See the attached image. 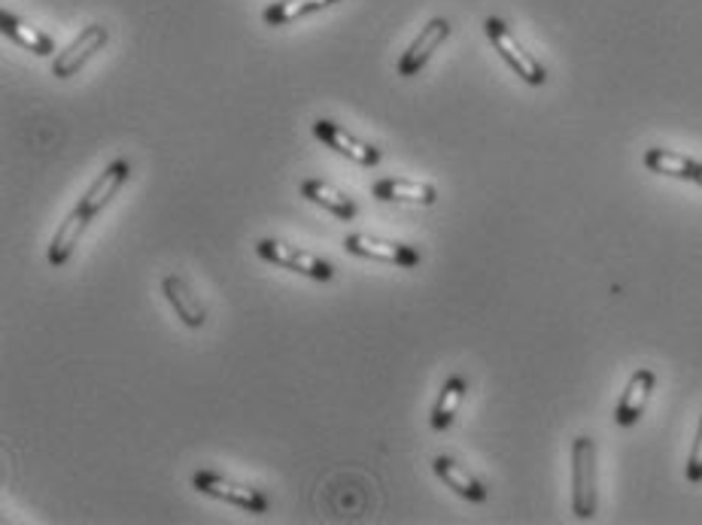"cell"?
I'll use <instances>...</instances> for the list:
<instances>
[{"label": "cell", "instance_id": "13", "mask_svg": "<svg viewBox=\"0 0 702 525\" xmlns=\"http://www.w3.org/2000/svg\"><path fill=\"white\" fill-rule=\"evenodd\" d=\"M88 222H92V216H88L86 210H79V207H74V213L62 222V228L55 232V237H52V244H50L52 268H62L64 261L71 258V253H74L76 244H79V237H83V232L88 228Z\"/></svg>", "mask_w": 702, "mask_h": 525}, {"label": "cell", "instance_id": "8", "mask_svg": "<svg viewBox=\"0 0 702 525\" xmlns=\"http://www.w3.org/2000/svg\"><path fill=\"white\" fill-rule=\"evenodd\" d=\"M450 22L447 19H432L429 25L419 31V38L407 46V52L398 58V76H417L426 62L432 58V52L442 46L444 40L450 38Z\"/></svg>", "mask_w": 702, "mask_h": 525}, {"label": "cell", "instance_id": "19", "mask_svg": "<svg viewBox=\"0 0 702 525\" xmlns=\"http://www.w3.org/2000/svg\"><path fill=\"white\" fill-rule=\"evenodd\" d=\"M645 168L653 173H663V176L688 180L690 168H693V159L678 156V152H669V149H648V152H645Z\"/></svg>", "mask_w": 702, "mask_h": 525}, {"label": "cell", "instance_id": "3", "mask_svg": "<svg viewBox=\"0 0 702 525\" xmlns=\"http://www.w3.org/2000/svg\"><path fill=\"white\" fill-rule=\"evenodd\" d=\"M192 486L198 492L210 495V499H220L247 513H268V507H272L268 495H262L259 489L247 486V483H237V480H228V476L222 474H213V471H198L192 476Z\"/></svg>", "mask_w": 702, "mask_h": 525}, {"label": "cell", "instance_id": "21", "mask_svg": "<svg viewBox=\"0 0 702 525\" xmlns=\"http://www.w3.org/2000/svg\"><path fill=\"white\" fill-rule=\"evenodd\" d=\"M688 180H693V183L702 185V161H693V168H690Z\"/></svg>", "mask_w": 702, "mask_h": 525}, {"label": "cell", "instance_id": "2", "mask_svg": "<svg viewBox=\"0 0 702 525\" xmlns=\"http://www.w3.org/2000/svg\"><path fill=\"white\" fill-rule=\"evenodd\" d=\"M483 31H487V38L493 40L496 52L506 58L508 67H511L523 83H530V86H544V83H547V71H544V64L539 62V58H532L530 52L520 46L502 19H487Z\"/></svg>", "mask_w": 702, "mask_h": 525}, {"label": "cell", "instance_id": "11", "mask_svg": "<svg viewBox=\"0 0 702 525\" xmlns=\"http://www.w3.org/2000/svg\"><path fill=\"white\" fill-rule=\"evenodd\" d=\"M371 195L377 201H393V204H414V207H432L438 201V192L429 183H417V180H398V176H386L371 185Z\"/></svg>", "mask_w": 702, "mask_h": 525}, {"label": "cell", "instance_id": "9", "mask_svg": "<svg viewBox=\"0 0 702 525\" xmlns=\"http://www.w3.org/2000/svg\"><path fill=\"white\" fill-rule=\"evenodd\" d=\"M128 176H131V164H128L125 159H116L113 164H107V168H104V173H100L98 180L92 183V189H88L86 195H83V201H79L76 207L86 210L88 216L95 219L100 210L107 207L113 197H116V192H119V189L128 183Z\"/></svg>", "mask_w": 702, "mask_h": 525}, {"label": "cell", "instance_id": "5", "mask_svg": "<svg viewBox=\"0 0 702 525\" xmlns=\"http://www.w3.org/2000/svg\"><path fill=\"white\" fill-rule=\"evenodd\" d=\"M344 249L353 256L371 258V261H386V265H398V268H417L423 256L414 246L395 244V240H383V237H371V234H347Z\"/></svg>", "mask_w": 702, "mask_h": 525}, {"label": "cell", "instance_id": "12", "mask_svg": "<svg viewBox=\"0 0 702 525\" xmlns=\"http://www.w3.org/2000/svg\"><path fill=\"white\" fill-rule=\"evenodd\" d=\"M651 392H653V371L639 367V371L629 377L627 392H624V398H620V404H617V410H615L617 426H624V428L636 426V422H639V416L645 414V404H648V398H651Z\"/></svg>", "mask_w": 702, "mask_h": 525}, {"label": "cell", "instance_id": "20", "mask_svg": "<svg viewBox=\"0 0 702 525\" xmlns=\"http://www.w3.org/2000/svg\"><path fill=\"white\" fill-rule=\"evenodd\" d=\"M688 480H690V483H700V480H702V422H700V428H696V440H693V450H690Z\"/></svg>", "mask_w": 702, "mask_h": 525}, {"label": "cell", "instance_id": "10", "mask_svg": "<svg viewBox=\"0 0 702 525\" xmlns=\"http://www.w3.org/2000/svg\"><path fill=\"white\" fill-rule=\"evenodd\" d=\"M161 292L171 301L173 313L180 317L183 325H189V329H204V322H208V307H204V301H201L192 289H189V282L171 274V277L161 280Z\"/></svg>", "mask_w": 702, "mask_h": 525}, {"label": "cell", "instance_id": "17", "mask_svg": "<svg viewBox=\"0 0 702 525\" xmlns=\"http://www.w3.org/2000/svg\"><path fill=\"white\" fill-rule=\"evenodd\" d=\"M466 392L468 383L462 374L447 377L442 395H438V404H435V410H432V428H435V431H447V428H450L456 410H459V404L466 398Z\"/></svg>", "mask_w": 702, "mask_h": 525}, {"label": "cell", "instance_id": "18", "mask_svg": "<svg viewBox=\"0 0 702 525\" xmlns=\"http://www.w3.org/2000/svg\"><path fill=\"white\" fill-rule=\"evenodd\" d=\"M332 3H338V0H280V3H272V7L265 10V22L272 28L292 25L298 19H305V15L322 13V10L332 7Z\"/></svg>", "mask_w": 702, "mask_h": 525}, {"label": "cell", "instance_id": "16", "mask_svg": "<svg viewBox=\"0 0 702 525\" xmlns=\"http://www.w3.org/2000/svg\"><path fill=\"white\" fill-rule=\"evenodd\" d=\"M301 195L308 197V201H313L317 207H326L332 216H338V219L350 222L357 216V204L347 195H341L338 189H332L329 183H322V180H305V183H301Z\"/></svg>", "mask_w": 702, "mask_h": 525}, {"label": "cell", "instance_id": "6", "mask_svg": "<svg viewBox=\"0 0 702 525\" xmlns=\"http://www.w3.org/2000/svg\"><path fill=\"white\" fill-rule=\"evenodd\" d=\"M313 135L320 137L326 147L334 149L338 156L357 161L362 168H377V164H381V149H374L371 143H365V140H359V137L347 135L341 125L329 122V119H317V122H313Z\"/></svg>", "mask_w": 702, "mask_h": 525}, {"label": "cell", "instance_id": "15", "mask_svg": "<svg viewBox=\"0 0 702 525\" xmlns=\"http://www.w3.org/2000/svg\"><path fill=\"white\" fill-rule=\"evenodd\" d=\"M432 468H435V474L442 476L444 483H447V489H454L456 495H462V499H468V501L487 499V489H483L481 480L468 474L466 468H462V464H456L454 459L438 456V459L432 462Z\"/></svg>", "mask_w": 702, "mask_h": 525}, {"label": "cell", "instance_id": "14", "mask_svg": "<svg viewBox=\"0 0 702 525\" xmlns=\"http://www.w3.org/2000/svg\"><path fill=\"white\" fill-rule=\"evenodd\" d=\"M0 31L7 34V38L13 40V43H19L22 50L28 52H34V55H52L55 52V43H52L50 34H43V31H38V28H31L28 22H22L19 15L13 13H0Z\"/></svg>", "mask_w": 702, "mask_h": 525}, {"label": "cell", "instance_id": "7", "mask_svg": "<svg viewBox=\"0 0 702 525\" xmlns=\"http://www.w3.org/2000/svg\"><path fill=\"white\" fill-rule=\"evenodd\" d=\"M107 28L100 25H88L83 28V34L67 46L64 52H59V58L52 62V74L59 76V79H67V76H74L76 71H83V64L95 55L98 50L107 46Z\"/></svg>", "mask_w": 702, "mask_h": 525}, {"label": "cell", "instance_id": "1", "mask_svg": "<svg viewBox=\"0 0 702 525\" xmlns=\"http://www.w3.org/2000/svg\"><path fill=\"white\" fill-rule=\"evenodd\" d=\"M572 511L578 519L596 516V443L578 438L572 443Z\"/></svg>", "mask_w": 702, "mask_h": 525}, {"label": "cell", "instance_id": "4", "mask_svg": "<svg viewBox=\"0 0 702 525\" xmlns=\"http://www.w3.org/2000/svg\"><path fill=\"white\" fill-rule=\"evenodd\" d=\"M256 253H259V258H265V261L277 265V268L296 270V274H305L310 280L329 282L334 277V268L329 261H322L320 256L305 253V249H298V246L292 244H284V240H259V244H256Z\"/></svg>", "mask_w": 702, "mask_h": 525}]
</instances>
